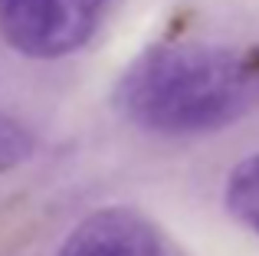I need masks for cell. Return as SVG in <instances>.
I'll return each instance as SVG.
<instances>
[{"label": "cell", "mask_w": 259, "mask_h": 256, "mask_svg": "<svg viewBox=\"0 0 259 256\" xmlns=\"http://www.w3.org/2000/svg\"><path fill=\"white\" fill-rule=\"evenodd\" d=\"M227 210L240 220L243 227H249L259 233V154H249L246 161L230 171L227 178Z\"/></svg>", "instance_id": "277c9868"}, {"label": "cell", "mask_w": 259, "mask_h": 256, "mask_svg": "<svg viewBox=\"0 0 259 256\" xmlns=\"http://www.w3.org/2000/svg\"><path fill=\"white\" fill-rule=\"evenodd\" d=\"M33 148H36V141H33L30 128L10 118L7 112H0V171H10V167L30 161Z\"/></svg>", "instance_id": "5b68a950"}, {"label": "cell", "mask_w": 259, "mask_h": 256, "mask_svg": "<svg viewBox=\"0 0 259 256\" xmlns=\"http://www.w3.org/2000/svg\"><path fill=\"white\" fill-rule=\"evenodd\" d=\"M56 256H161V240L141 214L105 207L89 214Z\"/></svg>", "instance_id": "3957f363"}, {"label": "cell", "mask_w": 259, "mask_h": 256, "mask_svg": "<svg viewBox=\"0 0 259 256\" xmlns=\"http://www.w3.org/2000/svg\"><path fill=\"white\" fill-rule=\"evenodd\" d=\"M108 0H0V33L23 56L56 59L92 39Z\"/></svg>", "instance_id": "7a4b0ae2"}, {"label": "cell", "mask_w": 259, "mask_h": 256, "mask_svg": "<svg viewBox=\"0 0 259 256\" xmlns=\"http://www.w3.org/2000/svg\"><path fill=\"white\" fill-rule=\"evenodd\" d=\"M115 102L145 132L203 135L259 105V43H164L125 69Z\"/></svg>", "instance_id": "6da1fadb"}]
</instances>
